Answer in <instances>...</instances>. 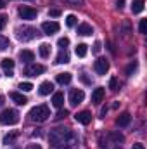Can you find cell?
Masks as SVG:
<instances>
[{
    "label": "cell",
    "mask_w": 147,
    "mask_h": 149,
    "mask_svg": "<svg viewBox=\"0 0 147 149\" xmlns=\"http://www.w3.org/2000/svg\"><path fill=\"white\" fill-rule=\"evenodd\" d=\"M5 7V0H0V9H3Z\"/></svg>",
    "instance_id": "b9f144b4"
},
{
    "label": "cell",
    "mask_w": 147,
    "mask_h": 149,
    "mask_svg": "<svg viewBox=\"0 0 147 149\" xmlns=\"http://www.w3.org/2000/svg\"><path fill=\"white\" fill-rule=\"evenodd\" d=\"M55 63H57V64H66V63H69V54H68L66 50L59 52V56L55 57Z\"/></svg>",
    "instance_id": "44dd1931"
},
{
    "label": "cell",
    "mask_w": 147,
    "mask_h": 149,
    "mask_svg": "<svg viewBox=\"0 0 147 149\" xmlns=\"http://www.w3.org/2000/svg\"><path fill=\"white\" fill-rule=\"evenodd\" d=\"M5 24H7V16H3V14H2V16H0V31L5 28Z\"/></svg>",
    "instance_id": "836d02e7"
},
{
    "label": "cell",
    "mask_w": 147,
    "mask_h": 149,
    "mask_svg": "<svg viewBox=\"0 0 147 149\" xmlns=\"http://www.w3.org/2000/svg\"><path fill=\"white\" fill-rule=\"evenodd\" d=\"M130 121H132L130 113H121V114L116 118V125H118V127H128V125H130Z\"/></svg>",
    "instance_id": "5bb4252c"
},
{
    "label": "cell",
    "mask_w": 147,
    "mask_h": 149,
    "mask_svg": "<svg viewBox=\"0 0 147 149\" xmlns=\"http://www.w3.org/2000/svg\"><path fill=\"white\" fill-rule=\"evenodd\" d=\"M43 71H45V66H42V64H30L26 68V74L28 76H40Z\"/></svg>",
    "instance_id": "8fae6325"
},
{
    "label": "cell",
    "mask_w": 147,
    "mask_h": 149,
    "mask_svg": "<svg viewBox=\"0 0 147 149\" xmlns=\"http://www.w3.org/2000/svg\"><path fill=\"white\" fill-rule=\"evenodd\" d=\"M16 139H17V132H12V134H7V135L3 137V144H7V146H9V144H12V142H14Z\"/></svg>",
    "instance_id": "cb8c5ba5"
},
{
    "label": "cell",
    "mask_w": 147,
    "mask_h": 149,
    "mask_svg": "<svg viewBox=\"0 0 147 149\" xmlns=\"http://www.w3.org/2000/svg\"><path fill=\"white\" fill-rule=\"evenodd\" d=\"M49 139L54 149H74L78 146V137L69 128H54Z\"/></svg>",
    "instance_id": "6da1fadb"
},
{
    "label": "cell",
    "mask_w": 147,
    "mask_h": 149,
    "mask_svg": "<svg viewBox=\"0 0 147 149\" xmlns=\"http://www.w3.org/2000/svg\"><path fill=\"white\" fill-rule=\"evenodd\" d=\"M87 50H88V49H87L85 43H78V45H76V56H78V57H85V56H87Z\"/></svg>",
    "instance_id": "603a6c76"
},
{
    "label": "cell",
    "mask_w": 147,
    "mask_h": 149,
    "mask_svg": "<svg viewBox=\"0 0 147 149\" xmlns=\"http://www.w3.org/2000/svg\"><path fill=\"white\" fill-rule=\"evenodd\" d=\"M19 121V113L16 109H3L0 113V123L2 125H16Z\"/></svg>",
    "instance_id": "3957f363"
},
{
    "label": "cell",
    "mask_w": 147,
    "mask_h": 149,
    "mask_svg": "<svg viewBox=\"0 0 147 149\" xmlns=\"http://www.w3.org/2000/svg\"><path fill=\"white\" fill-rule=\"evenodd\" d=\"M139 31H140L142 35H146V31H147V21L146 19L140 21V24H139Z\"/></svg>",
    "instance_id": "f1b7e54d"
},
{
    "label": "cell",
    "mask_w": 147,
    "mask_h": 149,
    "mask_svg": "<svg viewBox=\"0 0 147 149\" xmlns=\"http://www.w3.org/2000/svg\"><path fill=\"white\" fill-rule=\"evenodd\" d=\"M55 80H57V83H61V85H68V83L71 81V73H59L55 76Z\"/></svg>",
    "instance_id": "ffe728a7"
},
{
    "label": "cell",
    "mask_w": 147,
    "mask_h": 149,
    "mask_svg": "<svg viewBox=\"0 0 147 149\" xmlns=\"http://www.w3.org/2000/svg\"><path fill=\"white\" fill-rule=\"evenodd\" d=\"M68 114H69V111H68V109H64V111L61 109V111L57 113V116H55V120H62V118H66Z\"/></svg>",
    "instance_id": "d6a6232c"
},
{
    "label": "cell",
    "mask_w": 147,
    "mask_h": 149,
    "mask_svg": "<svg viewBox=\"0 0 147 149\" xmlns=\"http://www.w3.org/2000/svg\"><path fill=\"white\" fill-rule=\"evenodd\" d=\"M144 5H146L144 0H133V3H132V12H133V14H140V12L144 10Z\"/></svg>",
    "instance_id": "d6986e66"
},
{
    "label": "cell",
    "mask_w": 147,
    "mask_h": 149,
    "mask_svg": "<svg viewBox=\"0 0 147 149\" xmlns=\"http://www.w3.org/2000/svg\"><path fill=\"white\" fill-rule=\"evenodd\" d=\"M16 35H17V38L21 42H28V40H33V38L37 37L38 31L35 28H31V26H19L16 30Z\"/></svg>",
    "instance_id": "277c9868"
},
{
    "label": "cell",
    "mask_w": 147,
    "mask_h": 149,
    "mask_svg": "<svg viewBox=\"0 0 147 149\" xmlns=\"http://www.w3.org/2000/svg\"><path fill=\"white\" fill-rule=\"evenodd\" d=\"M92 33H94V30H92V26H90L88 23H81V24L78 26V35L88 37V35H92Z\"/></svg>",
    "instance_id": "e0dca14e"
},
{
    "label": "cell",
    "mask_w": 147,
    "mask_h": 149,
    "mask_svg": "<svg viewBox=\"0 0 147 149\" xmlns=\"http://www.w3.org/2000/svg\"><path fill=\"white\" fill-rule=\"evenodd\" d=\"M111 137H112V141H116V142H123V135H121V134H111Z\"/></svg>",
    "instance_id": "e575fe53"
},
{
    "label": "cell",
    "mask_w": 147,
    "mask_h": 149,
    "mask_svg": "<svg viewBox=\"0 0 147 149\" xmlns=\"http://www.w3.org/2000/svg\"><path fill=\"white\" fill-rule=\"evenodd\" d=\"M135 70H137V63L133 61V63H130V64H128V68H126V74H132Z\"/></svg>",
    "instance_id": "f546056e"
},
{
    "label": "cell",
    "mask_w": 147,
    "mask_h": 149,
    "mask_svg": "<svg viewBox=\"0 0 147 149\" xmlns=\"http://www.w3.org/2000/svg\"><path fill=\"white\" fill-rule=\"evenodd\" d=\"M19 59H21L23 63L31 64V63L35 61V54H33L31 50H21V52H19Z\"/></svg>",
    "instance_id": "9a60e30c"
},
{
    "label": "cell",
    "mask_w": 147,
    "mask_h": 149,
    "mask_svg": "<svg viewBox=\"0 0 147 149\" xmlns=\"http://www.w3.org/2000/svg\"><path fill=\"white\" fill-rule=\"evenodd\" d=\"M94 70H95L97 74H106L107 70H109V63H107L104 57H99V59L95 61V64H94Z\"/></svg>",
    "instance_id": "ba28073f"
},
{
    "label": "cell",
    "mask_w": 147,
    "mask_h": 149,
    "mask_svg": "<svg viewBox=\"0 0 147 149\" xmlns=\"http://www.w3.org/2000/svg\"><path fill=\"white\" fill-rule=\"evenodd\" d=\"M9 97H10V99H12L17 106H24V104L28 102V99H26L21 92H10V94H9Z\"/></svg>",
    "instance_id": "4fadbf2b"
},
{
    "label": "cell",
    "mask_w": 147,
    "mask_h": 149,
    "mask_svg": "<svg viewBox=\"0 0 147 149\" xmlns=\"http://www.w3.org/2000/svg\"><path fill=\"white\" fill-rule=\"evenodd\" d=\"M81 80H83V81H85V83H90V80H88V78H87V76H85V74H81Z\"/></svg>",
    "instance_id": "60d3db41"
},
{
    "label": "cell",
    "mask_w": 147,
    "mask_h": 149,
    "mask_svg": "<svg viewBox=\"0 0 147 149\" xmlns=\"http://www.w3.org/2000/svg\"><path fill=\"white\" fill-rule=\"evenodd\" d=\"M9 47H10V42H9V38L0 37V50H7Z\"/></svg>",
    "instance_id": "4316f807"
},
{
    "label": "cell",
    "mask_w": 147,
    "mask_h": 149,
    "mask_svg": "<svg viewBox=\"0 0 147 149\" xmlns=\"http://www.w3.org/2000/svg\"><path fill=\"white\" fill-rule=\"evenodd\" d=\"M52 104L55 108H62V104H64V94L62 92H55L54 97H52Z\"/></svg>",
    "instance_id": "ac0fdd59"
},
{
    "label": "cell",
    "mask_w": 147,
    "mask_h": 149,
    "mask_svg": "<svg viewBox=\"0 0 147 149\" xmlns=\"http://www.w3.org/2000/svg\"><path fill=\"white\" fill-rule=\"evenodd\" d=\"M0 66L5 70V74H7V76H14V61H12L10 57H3V59L0 61Z\"/></svg>",
    "instance_id": "9c48e42d"
},
{
    "label": "cell",
    "mask_w": 147,
    "mask_h": 149,
    "mask_svg": "<svg viewBox=\"0 0 147 149\" xmlns=\"http://www.w3.org/2000/svg\"><path fill=\"white\" fill-rule=\"evenodd\" d=\"M28 116H30V120H31V121L42 123V121H45V120L50 116V109H49V106L40 104V106H35L31 111L28 113Z\"/></svg>",
    "instance_id": "7a4b0ae2"
},
{
    "label": "cell",
    "mask_w": 147,
    "mask_h": 149,
    "mask_svg": "<svg viewBox=\"0 0 147 149\" xmlns=\"http://www.w3.org/2000/svg\"><path fill=\"white\" fill-rule=\"evenodd\" d=\"M52 90H54V83H52V81H43V83L40 85V88H38V94H40V95H49Z\"/></svg>",
    "instance_id": "2e32d148"
},
{
    "label": "cell",
    "mask_w": 147,
    "mask_h": 149,
    "mask_svg": "<svg viewBox=\"0 0 147 149\" xmlns=\"http://www.w3.org/2000/svg\"><path fill=\"white\" fill-rule=\"evenodd\" d=\"M118 149H119V148H118Z\"/></svg>",
    "instance_id": "7bdbcfd3"
},
{
    "label": "cell",
    "mask_w": 147,
    "mask_h": 149,
    "mask_svg": "<svg viewBox=\"0 0 147 149\" xmlns=\"http://www.w3.org/2000/svg\"><path fill=\"white\" fill-rule=\"evenodd\" d=\"M57 45H59V49H61V50H66V47L69 45V38H68V37L59 38V40H57Z\"/></svg>",
    "instance_id": "484cf974"
},
{
    "label": "cell",
    "mask_w": 147,
    "mask_h": 149,
    "mask_svg": "<svg viewBox=\"0 0 147 149\" xmlns=\"http://www.w3.org/2000/svg\"><path fill=\"white\" fill-rule=\"evenodd\" d=\"M74 120L78 123H81V125H88L92 121V113L90 111H80V113L74 114Z\"/></svg>",
    "instance_id": "30bf717a"
},
{
    "label": "cell",
    "mask_w": 147,
    "mask_h": 149,
    "mask_svg": "<svg viewBox=\"0 0 147 149\" xmlns=\"http://www.w3.org/2000/svg\"><path fill=\"white\" fill-rule=\"evenodd\" d=\"M101 49H102V43H101V42H95V43H94L92 52H94V54H99V52H101Z\"/></svg>",
    "instance_id": "1f68e13d"
},
{
    "label": "cell",
    "mask_w": 147,
    "mask_h": 149,
    "mask_svg": "<svg viewBox=\"0 0 147 149\" xmlns=\"http://www.w3.org/2000/svg\"><path fill=\"white\" fill-rule=\"evenodd\" d=\"M52 17H57V16H61V10L59 9H50V12H49Z\"/></svg>",
    "instance_id": "d590c367"
},
{
    "label": "cell",
    "mask_w": 147,
    "mask_h": 149,
    "mask_svg": "<svg viewBox=\"0 0 147 149\" xmlns=\"http://www.w3.org/2000/svg\"><path fill=\"white\" fill-rule=\"evenodd\" d=\"M109 88H112V90L118 88V78H116V76H112V78L109 80Z\"/></svg>",
    "instance_id": "4dcf8cb0"
},
{
    "label": "cell",
    "mask_w": 147,
    "mask_h": 149,
    "mask_svg": "<svg viewBox=\"0 0 147 149\" xmlns=\"http://www.w3.org/2000/svg\"><path fill=\"white\" fill-rule=\"evenodd\" d=\"M104 95H106V88H104V87L95 88V90L92 92V102H94V104H101L102 99H104Z\"/></svg>",
    "instance_id": "7c38bea8"
},
{
    "label": "cell",
    "mask_w": 147,
    "mask_h": 149,
    "mask_svg": "<svg viewBox=\"0 0 147 149\" xmlns=\"http://www.w3.org/2000/svg\"><path fill=\"white\" fill-rule=\"evenodd\" d=\"M38 52H40V56H42L43 59H47V57L50 56V45H49V43H42L40 49H38Z\"/></svg>",
    "instance_id": "7402d4cb"
},
{
    "label": "cell",
    "mask_w": 147,
    "mask_h": 149,
    "mask_svg": "<svg viewBox=\"0 0 147 149\" xmlns=\"http://www.w3.org/2000/svg\"><path fill=\"white\" fill-rule=\"evenodd\" d=\"M83 99H85V92H83V90H80V88H73V90L69 92V104H71V106H78V104H81Z\"/></svg>",
    "instance_id": "5b68a950"
},
{
    "label": "cell",
    "mask_w": 147,
    "mask_h": 149,
    "mask_svg": "<svg viewBox=\"0 0 147 149\" xmlns=\"http://www.w3.org/2000/svg\"><path fill=\"white\" fill-rule=\"evenodd\" d=\"M17 12H19L21 19H26V21H31V19L37 17V10H35L33 7H26V5H23V7H19Z\"/></svg>",
    "instance_id": "8992f818"
},
{
    "label": "cell",
    "mask_w": 147,
    "mask_h": 149,
    "mask_svg": "<svg viewBox=\"0 0 147 149\" xmlns=\"http://www.w3.org/2000/svg\"><path fill=\"white\" fill-rule=\"evenodd\" d=\"M116 3H118V9H123L125 7V0H116Z\"/></svg>",
    "instance_id": "f35d334b"
},
{
    "label": "cell",
    "mask_w": 147,
    "mask_h": 149,
    "mask_svg": "<svg viewBox=\"0 0 147 149\" xmlns=\"http://www.w3.org/2000/svg\"><path fill=\"white\" fill-rule=\"evenodd\" d=\"M76 21H78V19H76V16H73V14H69V16L66 17V24H68L69 28H71V26H74V24H76Z\"/></svg>",
    "instance_id": "83f0119b"
},
{
    "label": "cell",
    "mask_w": 147,
    "mask_h": 149,
    "mask_svg": "<svg viewBox=\"0 0 147 149\" xmlns=\"http://www.w3.org/2000/svg\"><path fill=\"white\" fill-rule=\"evenodd\" d=\"M59 23L57 21H45L43 24H42V30H43V33L45 35H54V33H57L59 31Z\"/></svg>",
    "instance_id": "52a82bcc"
},
{
    "label": "cell",
    "mask_w": 147,
    "mask_h": 149,
    "mask_svg": "<svg viewBox=\"0 0 147 149\" xmlns=\"http://www.w3.org/2000/svg\"><path fill=\"white\" fill-rule=\"evenodd\" d=\"M26 149H42V146H40V144H30Z\"/></svg>",
    "instance_id": "74e56055"
},
{
    "label": "cell",
    "mask_w": 147,
    "mask_h": 149,
    "mask_svg": "<svg viewBox=\"0 0 147 149\" xmlns=\"http://www.w3.org/2000/svg\"><path fill=\"white\" fill-rule=\"evenodd\" d=\"M106 113H107V108H102V109H101V118H104Z\"/></svg>",
    "instance_id": "ab89813d"
},
{
    "label": "cell",
    "mask_w": 147,
    "mask_h": 149,
    "mask_svg": "<svg viewBox=\"0 0 147 149\" xmlns=\"http://www.w3.org/2000/svg\"><path fill=\"white\" fill-rule=\"evenodd\" d=\"M19 90H21V92H30V90H33V83H30V81H21V83H19Z\"/></svg>",
    "instance_id": "d4e9b609"
},
{
    "label": "cell",
    "mask_w": 147,
    "mask_h": 149,
    "mask_svg": "<svg viewBox=\"0 0 147 149\" xmlns=\"http://www.w3.org/2000/svg\"><path fill=\"white\" fill-rule=\"evenodd\" d=\"M132 149H146V146H144L142 142H137V144H133V148Z\"/></svg>",
    "instance_id": "8d00e7d4"
}]
</instances>
